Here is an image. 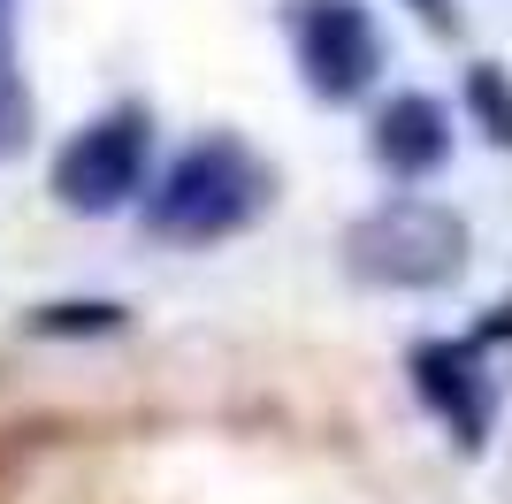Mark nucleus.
<instances>
[{
	"mask_svg": "<svg viewBox=\"0 0 512 504\" xmlns=\"http://www.w3.org/2000/svg\"><path fill=\"white\" fill-rule=\"evenodd\" d=\"M268 207V168H260L253 146H237V138H199L184 146L169 168H161V184L146 191V230L161 245H222L237 237L245 222H260Z\"/></svg>",
	"mask_w": 512,
	"mask_h": 504,
	"instance_id": "nucleus-1",
	"label": "nucleus"
},
{
	"mask_svg": "<svg viewBox=\"0 0 512 504\" xmlns=\"http://www.w3.org/2000/svg\"><path fill=\"white\" fill-rule=\"evenodd\" d=\"M467 115L482 123V138H490V146L512 153V77H505L497 62H474V69H467Z\"/></svg>",
	"mask_w": 512,
	"mask_h": 504,
	"instance_id": "nucleus-9",
	"label": "nucleus"
},
{
	"mask_svg": "<svg viewBox=\"0 0 512 504\" xmlns=\"http://www.w3.org/2000/svg\"><path fill=\"white\" fill-rule=\"evenodd\" d=\"M367 153L398 176V184H421L451 161V115L436 92H390L375 107V130H367Z\"/></svg>",
	"mask_w": 512,
	"mask_h": 504,
	"instance_id": "nucleus-6",
	"label": "nucleus"
},
{
	"mask_svg": "<svg viewBox=\"0 0 512 504\" xmlns=\"http://www.w3.org/2000/svg\"><path fill=\"white\" fill-rule=\"evenodd\" d=\"M31 84H23V54H16V0H0V161L31 146Z\"/></svg>",
	"mask_w": 512,
	"mask_h": 504,
	"instance_id": "nucleus-7",
	"label": "nucleus"
},
{
	"mask_svg": "<svg viewBox=\"0 0 512 504\" xmlns=\"http://www.w3.org/2000/svg\"><path fill=\"white\" fill-rule=\"evenodd\" d=\"M299 77L314 100L344 107L383 77V31L360 0H299Z\"/></svg>",
	"mask_w": 512,
	"mask_h": 504,
	"instance_id": "nucleus-4",
	"label": "nucleus"
},
{
	"mask_svg": "<svg viewBox=\"0 0 512 504\" xmlns=\"http://www.w3.org/2000/svg\"><path fill=\"white\" fill-rule=\"evenodd\" d=\"M344 268L375 291H444L467 268V222L444 199H383L344 230Z\"/></svg>",
	"mask_w": 512,
	"mask_h": 504,
	"instance_id": "nucleus-2",
	"label": "nucleus"
},
{
	"mask_svg": "<svg viewBox=\"0 0 512 504\" xmlns=\"http://www.w3.org/2000/svg\"><path fill=\"white\" fill-rule=\"evenodd\" d=\"M153 176V115L138 100L92 115L54 161V199L69 214H123L130 199H146Z\"/></svg>",
	"mask_w": 512,
	"mask_h": 504,
	"instance_id": "nucleus-3",
	"label": "nucleus"
},
{
	"mask_svg": "<svg viewBox=\"0 0 512 504\" xmlns=\"http://www.w3.org/2000/svg\"><path fill=\"white\" fill-rule=\"evenodd\" d=\"M123 321L130 314L115 306V298H46V306H31L23 329L31 336H115Z\"/></svg>",
	"mask_w": 512,
	"mask_h": 504,
	"instance_id": "nucleus-8",
	"label": "nucleus"
},
{
	"mask_svg": "<svg viewBox=\"0 0 512 504\" xmlns=\"http://www.w3.org/2000/svg\"><path fill=\"white\" fill-rule=\"evenodd\" d=\"M413 390L451 420V436L482 451L490 436V375H482V336H436L413 344Z\"/></svg>",
	"mask_w": 512,
	"mask_h": 504,
	"instance_id": "nucleus-5",
	"label": "nucleus"
},
{
	"mask_svg": "<svg viewBox=\"0 0 512 504\" xmlns=\"http://www.w3.org/2000/svg\"><path fill=\"white\" fill-rule=\"evenodd\" d=\"M406 8L428 23V31H459V8H451V0H406Z\"/></svg>",
	"mask_w": 512,
	"mask_h": 504,
	"instance_id": "nucleus-10",
	"label": "nucleus"
}]
</instances>
